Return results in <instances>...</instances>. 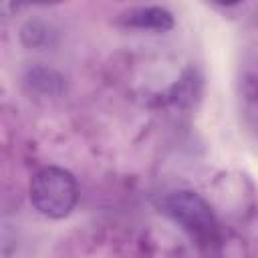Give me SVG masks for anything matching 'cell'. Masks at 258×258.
Returning a JSON list of instances; mask_svg holds the SVG:
<instances>
[{
    "label": "cell",
    "instance_id": "cell-1",
    "mask_svg": "<svg viewBox=\"0 0 258 258\" xmlns=\"http://www.w3.org/2000/svg\"><path fill=\"white\" fill-rule=\"evenodd\" d=\"M79 202V185L71 171L58 165L38 169L30 181V204L46 218H67Z\"/></svg>",
    "mask_w": 258,
    "mask_h": 258
},
{
    "label": "cell",
    "instance_id": "cell-4",
    "mask_svg": "<svg viewBox=\"0 0 258 258\" xmlns=\"http://www.w3.org/2000/svg\"><path fill=\"white\" fill-rule=\"evenodd\" d=\"M16 4H58L62 0H14Z\"/></svg>",
    "mask_w": 258,
    "mask_h": 258
},
{
    "label": "cell",
    "instance_id": "cell-2",
    "mask_svg": "<svg viewBox=\"0 0 258 258\" xmlns=\"http://www.w3.org/2000/svg\"><path fill=\"white\" fill-rule=\"evenodd\" d=\"M163 212L198 242H208L216 234V216L210 204L196 191L181 189L169 194L163 200Z\"/></svg>",
    "mask_w": 258,
    "mask_h": 258
},
{
    "label": "cell",
    "instance_id": "cell-3",
    "mask_svg": "<svg viewBox=\"0 0 258 258\" xmlns=\"http://www.w3.org/2000/svg\"><path fill=\"white\" fill-rule=\"evenodd\" d=\"M119 24L129 26V28L165 32L173 28L175 20H173V14L161 6H137V8L125 10L119 16Z\"/></svg>",
    "mask_w": 258,
    "mask_h": 258
},
{
    "label": "cell",
    "instance_id": "cell-5",
    "mask_svg": "<svg viewBox=\"0 0 258 258\" xmlns=\"http://www.w3.org/2000/svg\"><path fill=\"white\" fill-rule=\"evenodd\" d=\"M214 4H220V6H236V4H240V2H244V0H212Z\"/></svg>",
    "mask_w": 258,
    "mask_h": 258
}]
</instances>
